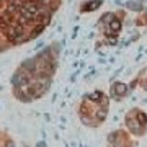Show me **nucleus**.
Masks as SVG:
<instances>
[{
	"mask_svg": "<svg viewBox=\"0 0 147 147\" xmlns=\"http://www.w3.org/2000/svg\"><path fill=\"white\" fill-rule=\"evenodd\" d=\"M126 90H127V87L124 84H116V87H115L113 92H116L118 95H124V93H126Z\"/></svg>",
	"mask_w": 147,
	"mask_h": 147,
	"instance_id": "f257e3e1",
	"label": "nucleus"
},
{
	"mask_svg": "<svg viewBox=\"0 0 147 147\" xmlns=\"http://www.w3.org/2000/svg\"><path fill=\"white\" fill-rule=\"evenodd\" d=\"M25 8H26V10H30L31 13H34V15H36L38 11H39V8H38V5H34V3H31V2H28L26 5H25Z\"/></svg>",
	"mask_w": 147,
	"mask_h": 147,
	"instance_id": "f03ea898",
	"label": "nucleus"
},
{
	"mask_svg": "<svg viewBox=\"0 0 147 147\" xmlns=\"http://www.w3.org/2000/svg\"><path fill=\"white\" fill-rule=\"evenodd\" d=\"M110 28L113 30V31H119V30H121V23L118 20H113L110 23Z\"/></svg>",
	"mask_w": 147,
	"mask_h": 147,
	"instance_id": "7ed1b4c3",
	"label": "nucleus"
},
{
	"mask_svg": "<svg viewBox=\"0 0 147 147\" xmlns=\"http://www.w3.org/2000/svg\"><path fill=\"white\" fill-rule=\"evenodd\" d=\"M100 5H101V0H95V2H92V3H90V5H87V8L92 11V10H95V8H98Z\"/></svg>",
	"mask_w": 147,
	"mask_h": 147,
	"instance_id": "20e7f679",
	"label": "nucleus"
},
{
	"mask_svg": "<svg viewBox=\"0 0 147 147\" xmlns=\"http://www.w3.org/2000/svg\"><path fill=\"white\" fill-rule=\"evenodd\" d=\"M90 100H101V98H103V93H101V92H95V93H92L88 96Z\"/></svg>",
	"mask_w": 147,
	"mask_h": 147,
	"instance_id": "39448f33",
	"label": "nucleus"
},
{
	"mask_svg": "<svg viewBox=\"0 0 147 147\" xmlns=\"http://www.w3.org/2000/svg\"><path fill=\"white\" fill-rule=\"evenodd\" d=\"M16 8H18V3H16V2H13V3H8V7H7V11H8V13H13Z\"/></svg>",
	"mask_w": 147,
	"mask_h": 147,
	"instance_id": "423d86ee",
	"label": "nucleus"
},
{
	"mask_svg": "<svg viewBox=\"0 0 147 147\" xmlns=\"http://www.w3.org/2000/svg\"><path fill=\"white\" fill-rule=\"evenodd\" d=\"M42 31V26H39V28H36V30H33V33H31V36H36V34H39V33Z\"/></svg>",
	"mask_w": 147,
	"mask_h": 147,
	"instance_id": "0eeeda50",
	"label": "nucleus"
},
{
	"mask_svg": "<svg viewBox=\"0 0 147 147\" xmlns=\"http://www.w3.org/2000/svg\"><path fill=\"white\" fill-rule=\"evenodd\" d=\"M139 121H141L142 124H146V123H147V118H146V116H144V115L141 113V115H139Z\"/></svg>",
	"mask_w": 147,
	"mask_h": 147,
	"instance_id": "6e6552de",
	"label": "nucleus"
},
{
	"mask_svg": "<svg viewBox=\"0 0 147 147\" xmlns=\"http://www.w3.org/2000/svg\"><path fill=\"white\" fill-rule=\"evenodd\" d=\"M20 77H15V82H18ZM21 82H28V77H21Z\"/></svg>",
	"mask_w": 147,
	"mask_h": 147,
	"instance_id": "1a4fd4ad",
	"label": "nucleus"
},
{
	"mask_svg": "<svg viewBox=\"0 0 147 147\" xmlns=\"http://www.w3.org/2000/svg\"><path fill=\"white\" fill-rule=\"evenodd\" d=\"M111 16H113L111 13H108V15H105V16H103V21H108V20H111Z\"/></svg>",
	"mask_w": 147,
	"mask_h": 147,
	"instance_id": "9d476101",
	"label": "nucleus"
}]
</instances>
